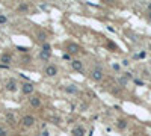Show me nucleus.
<instances>
[{
  "label": "nucleus",
  "instance_id": "nucleus-16",
  "mask_svg": "<svg viewBox=\"0 0 151 136\" xmlns=\"http://www.w3.org/2000/svg\"><path fill=\"white\" fill-rule=\"evenodd\" d=\"M76 91H77V89H76L74 86H68V88H67V92H76Z\"/></svg>",
  "mask_w": 151,
  "mask_h": 136
},
{
  "label": "nucleus",
  "instance_id": "nucleus-14",
  "mask_svg": "<svg viewBox=\"0 0 151 136\" xmlns=\"http://www.w3.org/2000/svg\"><path fill=\"white\" fill-rule=\"evenodd\" d=\"M18 9H20L21 12H26V11H27V5H20V8H18Z\"/></svg>",
  "mask_w": 151,
  "mask_h": 136
},
{
  "label": "nucleus",
  "instance_id": "nucleus-2",
  "mask_svg": "<svg viewBox=\"0 0 151 136\" xmlns=\"http://www.w3.org/2000/svg\"><path fill=\"white\" fill-rule=\"evenodd\" d=\"M44 73H46V76L48 77H53V76H56L58 74V68L55 65H47L46 70H44Z\"/></svg>",
  "mask_w": 151,
  "mask_h": 136
},
{
  "label": "nucleus",
  "instance_id": "nucleus-5",
  "mask_svg": "<svg viewBox=\"0 0 151 136\" xmlns=\"http://www.w3.org/2000/svg\"><path fill=\"white\" fill-rule=\"evenodd\" d=\"M0 62L5 63V65H9V63L12 62V56L9 53H3L2 56H0Z\"/></svg>",
  "mask_w": 151,
  "mask_h": 136
},
{
  "label": "nucleus",
  "instance_id": "nucleus-9",
  "mask_svg": "<svg viewBox=\"0 0 151 136\" xmlns=\"http://www.w3.org/2000/svg\"><path fill=\"white\" fill-rule=\"evenodd\" d=\"M29 103H30V106H33V107H38V106L41 104V101H39L38 97H32V98H29Z\"/></svg>",
  "mask_w": 151,
  "mask_h": 136
},
{
  "label": "nucleus",
  "instance_id": "nucleus-21",
  "mask_svg": "<svg viewBox=\"0 0 151 136\" xmlns=\"http://www.w3.org/2000/svg\"><path fill=\"white\" fill-rule=\"evenodd\" d=\"M148 17H150V20H151V12H148Z\"/></svg>",
  "mask_w": 151,
  "mask_h": 136
},
{
  "label": "nucleus",
  "instance_id": "nucleus-20",
  "mask_svg": "<svg viewBox=\"0 0 151 136\" xmlns=\"http://www.w3.org/2000/svg\"><path fill=\"white\" fill-rule=\"evenodd\" d=\"M148 11L151 12V3H148Z\"/></svg>",
  "mask_w": 151,
  "mask_h": 136
},
{
  "label": "nucleus",
  "instance_id": "nucleus-8",
  "mask_svg": "<svg viewBox=\"0 0 151 136\" xmlns=\"http://www.w3.org/2000/svg\"><path fill=\"white\" fill-rule=\"evenodd\" d=\"M73 135L74 136H85V129L83 127H76V129H73Z\"/></svg>",
  "mask_w": 151,
  "mask_h": 136
},
{
  "label": "nucleus",
  "instance_id": "nucleus-15",
  "mask_svg": "<svg viewBox=\"0 0 151 136\" xmlns=\"http://www.w3.org/2000/svg\"><path fill=\"white\" fill-rule=\"evenodd\" d=\"M42 50H46V51H50V44H48V42H46V44L42 45Z\"/></svg>",
  "mask_w": 151,
  "mask_h": 136
},
{
  "label": "nucleus",
  "instance_id": "nucleus-17",
  "mask_svg": "<svg viewBox=\"0 0 151 136\" xmlns=\"http://www.w3.org/2000/svg\"><path fill=\"white\" fill-rule=\"evenodd\" d=\"M6 21H8V20H6V17H5V15H0V23L3 24V23H6Z\"/></svg>",
  "mask_w": 151,
  "mask_h": 136
},
{
  "label": "nucleus",
  "instance_id": "nucleus-22",
  "mask_svg": "<svg viewBox=\"0 0 151 136\" xmlns=\"http://www.w3.org/2000/svg\"><path fill=\"white\" fill-rule=\"evenodd\" d=\"M150 50H151V44H150Z\"/></svg>",
  "mask_w": 151,
  "mask_h": 136
},
{
  "label": "nucleus",
  "instance_id": "nucleus-19",
  "mask_svg": "<svg viewBox=\"0 0 151 136\" xmlns=\"http://www.w3.org/2000/svg\"><path fill=\"white\" fill-rule=\"evenodd\" d=\"M138 58H145V51H142V53H139V54H138Z\"/></svg>",
  "mask_w": 151,
  "mask_h": 136
},
{
  "label": "nucleus",
  "instance_id": "nucleus-10",
  "mask_svg": "<svg viewBox=\"0 0 151 136\" xmlns=\"http://www.w3.org/2000/svg\"><path fill=\"white\" fill-rule=\"evenodd\" d=\"M15 88H17L15 80H9V82L6 83V89H8V91H15Z\"/></svg>",
  "mask_w": 151,
  "mask_h": 136
},
{
  "label": "nucleus",
  "instance_id": "nucleus-1",
  "mask_svg": "<svg viewBox=\"0 0 151 136\" xmlns=\"http://www.w3.org/2000/svg\"><path fill=\"white\" fill-rule=\"evenodd\" d=\"M91 79L95 80V82H100V80L103 79V70H101L100 67L94 68V70L91 71Z\"/></svg>",
  "mask_w": 151,
  "mask_h": 136
},
{
  "label": "nucleus",
  "instance_id": "nucleus-6",
  "mask_svg": "<svg viewBox=\"0 0 151 136\" xmlns=\"http://www.w3.org/2000/svg\"><path fill=\"white\" fill-rule=\"evenodd\" d=\"M21 91H23V94L29 95V94L33 92V85L32 83H24V85H21Z\"/></svg>",
  "mask_w": 151,
  "mask_h": 136
},
{
  "label": "nucleus",
  "instance_id": "nucleus-11",
  "mask_svg": "<svg viewBox=\"0 0 151 136\" xmlns=\"http://www.w3.org/2000/svg\"><path fill=\"white\" fill-rule=\"evenodd\" d=\"M118 127H119V129H126V127H127V121L126 120H118Z\"/></svg>",
  "mask_w": 151,
  "mask_h": 136
},
{
  "label": "nucleus",
  "instance_id": "nucleus-7",
  "mask_svg": "<svg viewBox=\"0 0 151 136\" xmlns=\"http://www.w3.org/2000/svg\"><path fill=\"white\" fill-rule=\"evenodd\" d=\"M67 51H68V53H79V51H80V47H79L77 44L71 42V44L67 45Z\"/></svg>",
  "mask_w": 151,
  "mask_h": 136
},
{
  "label": "nucleus",
  "instance_id": "nucleus-3",
  "mask_svg": "<svg viewBox=\"0 0 151 136\" xmlns=\"http://www.w3.org/2000/svg\"><path fill=\"white\" fill-rule=\"evenodd\" d=\"M21 123H23V125H26V127H30V125L35 124V118H33L32 115H26V116H23Z\"/></svg>",
  "mask_w": 151,
  "mask_h": 136
},
{
  "label": "nucleus",
  "instance_id": "nucleus-13",
  "mask_svg": "<svg viewBox=\"0 0 151 136\" xmlns=\"http://www.w3.org/2000/svg\"><path fill=\"white\" fill-rule=\"evenodd\" d=\"M46 38H47V35L44 33V32H39V33H38V39H41V41H46Z\"/></svg>",
  "mask_w": 151,
  "mask_h": 136
},
{
  "label": "nucleus",
  "instance_id": "nucleus-4",
  "mask_svg": "<svg viewBox=\"0 0 151 136\" xmlns=\"http://www.w3.org/2000/svg\"><path fill=\"white\" fill-rule=\"evenodd\" d=\"M71 67H73V70L77 71V73H83V63L80 61H73L71 62Z\"/></svg>",
  "mask_w": 151,
  "mask_h": 136
},
{
  "label": "nucleus",
  "instance_id": "nucleus-12",
  "mask_svg": "<svg viewBox=\"0 0 151 136\" xmlns=\"http://www.w3.org/2000/svg\"><path fill=\"white\" fill-rule=\"evenodd\" d=\"M39 56H41V59H46V61H47V59L50 58V51H46V50H42Z\"/></svg>",
  "mask_w": 151,
  "mask_h": 136
},
{
  "label": "nucleus",
  "instance_id": "nucleus-18",
  "mask_svg": "<svg viewBox=\"0 0 151 136\" xmlns=\"http://www.w3.org/2000/svg\"><path fill=\"white\" fill-rule=\"evenodd\" d=\"M0 136H6V132L3 129H0Z\"/></svg>",
  "mask_w": 151,
  "mask_h": 136
}]
</instances>
